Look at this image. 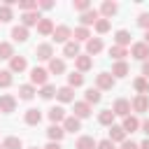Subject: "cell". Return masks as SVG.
I'll return each mask as SVG.
<instances>
[{
	"instance_id": "obj_20",
	"label": "cell",
	"mask_w": 149,
	"mask_h": 149,
	"mask_svg": "<svg viewBox=\"0 0 149 149\" xmlns=\"http://www.w3.org/2000/svg\"><path fill=\"white\" fill-rule=\"evenodd\" d=\"M126 74H128V63L126 61H116L112 65V77L116 79V77H126Z\"/></svg>"
},
{
	"instance_id": "obj_9",
	"label": "cell",
	"mask_w": 149,
	"mask_h": 149,
	"mask_svg": "<svg viewBox=\"0 0 149 149\" xmlns=\"http://www.w3.org/2000/svg\"><path fill=\"white\" fill-rule=\"evenodd\" d=\"M116 9H119V5H116V2H112V0H107V2H102V7H100V16L109 21V16H114V14H116Z\"/></svg>"
},
{
	"instance_id": "obj_43",
	"label": "cell",
	"mask_w": 149,
	"mask_h": 149,
	"mask_svg": "<svg viewBox=\"0 0 149 149\" xmlns=\"http://www.w3.org/2000/svg\"><path fill=\"white\" fill-rule=\"evenodd\" d=\"M72 7H74V9H79V12L84 14L86 9H91V2H88V0H74V2H72Z\"/></svg>"
},
{
	"instance_id": "obj_5",
	"label": "cell",
	"mask_w": 149,
	"mask_h": 149,
	"mask_svg": "<svg viewBox=\"0 0 149 149\" xmlns=\"http://www.w3.org/2000/svg\"><path fill=\"white\" fill-rule=\"evenodd\" d=\"M51 35H54V42H63V44H65L68 37H72V30H70L68 26H58V28H54Z\"/></svg>"
},
{
	"instance_id": "obj_40",
	"label": "cell",
	"mask_w": 149,
	"mask_h": 149,
	"mask_svg": "<svg viewBox=\"0 0 149 149\" xmlns=\"http://www.w3.org/2000/svg\"><path fill=\"white\" fill-rule=\"evenodd\" d=\"M12 84V72L9 70H0V88H7Z\"/></svg>"
},
{
	"instance_id": "obj_33",
	"label": "cell",
	"mask_w": 149,
	"mask_h": 149,
	"mask_svg": "<svg viewBox=\"0 0 149 149\" xmlns=\"http://www.w3.org/2000/svg\"><path fill=\"white\" fill-rule=\"evenodd\" d=\"M88 40H91V35H88V30L84 26L74 28V42H88Z\"/></svg>"
},
{
	"instance_id": "obj_25",
	"label": "cell",
	"mask_w": 149,
	"mask_h": 149,
	"mask_svg": "<svg viewBox=\"0 0 149 149\" xmlns=\"http://www.w3.org/2000/svg\"><path fill=\"white\" fill-rule=\"evenodd\" d=\"M40 121H42V112L40 109H28L26 112V123L28 126H37Z\"/></svg>"
},
{
	"instance_id": "obj_54",
	"label": "cell",
	"mask_w": 149,
	"mask_h": 149,
	"mask_svg": "<svg viewBox=\"0 0 149 149\" xmlns=\"http://www.w3.org/2000/svg\"><path fill=\"white\" fill-rule=\"evenodd\" d=\"M0 149H2V144H0Z\"/></svg>"
},
{
	"instance_id": "obj_47",
	"label": "cell",
	"mask_w": 149,
	"mask_h": 149,
	"mask_svg": "<svg viewBox=\"0 0 149 149\" xmlns=\"http://www.w3.org/2000/svg\"><path fill=\"white\" fill-rule=\"evenodd\" d=\"M121 149H140V147H137L135 142H128V140H123V142H121Z\"/></svg>"
},
{
	"instance_id": "obj_2",
	"label": "cell",
	"mask_w": 149,
	"mask_h": 149,
	"mask_svg": "<svg viewBox=\"0 0 149 149\" xmlns=\"http://www.w3.org/2000/svg\"><path fill=\"white\" fill-rule=\"evenodd\" d=\"M95 84H98V91H107L114 86V77L109 72H100V74H95Z\"/></svg>"
},
{
	"instance_id": "obj_12",
	"label": "cell",
	"mask_w": 149,
	"mask_h": 149,
	"mask_svg": "<svg viewBox=\"0 0 149 149\" xmlns=\"http://www.w3.org/2000/svg\"><path fill=\"white\" fill-rule=\"evenodd\" d=\"M47 135H49V140H51V142H61V140H63V135H65V130H63L58 123H51V126L47 128Z\"/></svg>"
},
{
	"instance_id": "obj_41",
	"label": "cell",
	"mask_w": 149,
	"mask_h": 149,
	"mask_svg": "<svg viewBox=\"0 0 149 149\" xmlns=\"http://www.w3.org/2000/svg\"><path fill=\"white\" fill-rule=\"evenodd\" d=\"M12 7L9 5H0V21H12Z\"/></svg>"
},
{
	"instance_id": "obj_13",
	"label": "cell",
	"mask_w": 149,
	"mask_h": 149,
	"mask_svg": "<svg viewBox=\"0 0 149 149\" xmlns=\"http://www.w3.org/2000/svg\"><path fill=\"white\" fill-rule=\"evenodd\" d=\"M86 51H88V56L100 54V51H102V40H100V37H91V40L86 42Z\"/></svg>"
},
{
	"instance_id": "obj_42",
	"label": "cell",
	"mask_w": 149,
	"mask_h": 149,
	"mask_svg": "<svg viewBox=\"0 0 149 149\" xmlns=\"http://www.w3.org/2000/svg\"><path fill=\"white\" fill-rule=\"evenodd\" d=\"M19 7L23 12H33V9H37V2L35 0H19Z\"/></svg>"
},
{
	"instance_id": "obj_44",
	"label": "cell",
	"mask_w": 149,
	"mask_h": 149,
	"mask_svg": "<svg viewBox=\"0 0 149 149\" xmlns=\"http://www.w3.org/2000/svg\"><path fill=\"white\" fill-rule=\"evenodd\" d=\"M95 30H98V33H107V30H109V21L100 16V19L95 21Z\"/></svg>"
},
{
	"instance_id": "obj_22",
	"label": "cell",
	"mask_w": 149,
	"mask_h": 149,
	"mask_svg": "<svg viewBox=\"0 0 149 149\" xmlns=\"http://www.w3.org/2000/svg\"><path fill=\"white\" fill-rule=\"evenodd\" d=\"M130 107H133L135 112H147V109H149V95H137Z\"/></svg>"
},
{
	"instance_id": "obj_45",
	"label": "cell",
	"mask_w": 149,
	"mask_h": 149,
	"mask_svg": "<svg viewBox=\"0 0 149 149\" xmlns=\"http://www.w3.org/2000/svg\"><path fill=\"white\" fill-rule=\"evenodd\" d=\"M137 26L144 28V30H149V14H147V12H142V14L137 16Z\"/></svg>"
},
{
	"instance_id": "obj_4",
	"label": "cell",
	"mask_w": 149,
	"mask_h": 149,
	"mask_svg": "<svg viewBox=\"0 0 149 149\" xmlns=\"http://www.w3.org/2000/svg\"><path fill=\"white\" fill-rule=\"evenodd\" d=\"M112 112H114V116L119 114V116H128V112H130V102L126 100V98H119L116 102H114V107H112Z\"/></svg>"
},
{
	"instance_id": "obj_53",
	"label": "cell",
	"mask_w": 149,
	"mask_h": 149,
	"mask_svg": "<svg viewBox=\"0 0 149 149\" xmlns=\"http://www.w3.org/2000/svg\"><path fill=\"white\" fill-rule=\"evenodd\" d=\"M144 44H149V30L144 33Z\"/></svg>"
},
{
	"instance_id": "obj_37",
	"label": "cell",
	"mask_w": 149,
	"mask_h": 149,
	"mask_svg": "<svg viewBox=\"0 0 149 149\" xmlns=\"http://www.w3.org/2000/svg\"><path fill=\"white\" fill-rule=\"evenodd\" d=\"M126 54H128V51H126L123 47H116V44H114V47H109V56H112V58H116V61H123V56H126Z\"/></svg>"
},
{
	"instance_id": "obj_18",
	"label": "cell",
	"mask_w": 149,
	"mask_h": 149,
	"mask_svg": "<svg viewBox=\"0 0 149 149\" xmlns=\"http://www.w3.org/2000/svg\"><path fill=\"white\" fill-rule=\"evenodd\" d=\"M37 33H40V35H51V33H54L51 19H44V16H42V19L37 21Z\"/></svg>"
},
{
	"instance_id": "obj_52",
	"label": "cell",
	"mask_w": 149,
	"mask_h": 149,
	"mask_svg": "<svg viewBox=\"0 0 149 149\" xmlns=\"http://www.w3.org/2000/svg\"><path fill=\"white\" fill-rule=\"evenodd\" d=\"M137 147H140V149H149V137H147V140H144L142 144H137Z\"/></svg>"
},
{
	"instance_id": "obj_11",
	"label": "cell",
	"mask_w": 149,
	"mask_h": 149,
	"mask_svg": "<svg viewBox=\"0 0 149 149\" xmlns=\"http://www.w3.org/2000/svg\"><path fill=\"white\" fill-rule=\"evenodd\" d=\"M26 65H28V63H26L23 56H12V58H9V72H23Z\"/></svg>"
},
{
	"instance_id": "obj_50",
	"label": "cell",
	"mask_w": 149,
	"mask_h": 149,
	"mask_svg": "<svg viewBox=\"0 0 149 149\" xmlns=\"http://www.w3.org/2000/svg\"><path fill=\"white\" fill-rule=\"evenodd\" d=\"M140 128H142V130L149 135V119H147V121H142V123H140Z\"/></svg>"
},
{
	"instance_id": "obj_36",
	"label": "cell",
	"mask_w": 149,
	"mask_h": 149,
	"mask_svg": "<svg viewBox=\"0 0 149 149\" xmlns=\"http://www.w3.org/2000/svg\"><path fill=\"white\" fill-rule=\"evenodd\" d=\"M21 147H23V142L19 137H7L2 142V149H21Z\"/></svg>"
},
{
	"instance_id": "obj_19",
	"label": "cell",
	"mask_w": 149,
	"mask_h": 149,
	"mask_svg": "<svg viewBox=\"0 0 149 149\" xmlns=\"http://www.w3.org/2000/svg\"><path fill=\"white\" fill-rule=\"evenodd\" d=\"M74 65H77V72H86V70L93 65V61H91V56H81V54H79V56L74 58Z\"/></svg>"
},
{
	"instance_id": "obj_39",
	"label": "cell",
	"mask_w": 149,
	"mask_h": 149,
	"mask_svg": "<svg viewBox=\"0 0 149 149\" xmlns=\"http://www.w3.org/2000/svg\"><path fill=\"white\" fill-rule=\"evenodd\" d=\"M14 56V49L9 42H0V58H12Z\"/></svg>"
},
{
	"instance_id": "obj_28",
	"label": "cell",
	"mask_w": 149,
	"mask_h": 149,
	"mask_svg": "<svg viewBox=\"0 0 149 149\" xmlns=\"http://www.w3.org/2000/svg\"><path fill=\"white\" fill-rule=\"evenodd\" d=\"M49 119H51V123L65 121V109H63V107H51V109H49Z\"/></svg>"
},
{
	"instance_id": "obj_49",
	"label": "cell",
	"mask_w": 149,
	"mask_h": 149,
	"mask_svg": "<svg viewBox=\"0 0 149 149\" xmlns=\"http://www.w3.org/2000/svg\"><path fill=\"white\" fill-rule=\"evenodd\" d=\"M142 74H144V79H149V61H144V65H142Z\"/></svg>"
},
{
	"instance_id": "obj_21",
	"label": "cell",
	"mask_w": 149,
	"mask_h": 149,
	"mask_svg": "<svg viewBox=\"0 0 149 149\" xmlns=\"http://www.w3.org/2000/svg\"><path fill=\"white\" fill-rule=\"evenodd\" d=\"M133 88L137 91V95H147V93H149V79H144V77H137V79L133 81Z\"/></svg>"
},
{
	"instance_id": "obj_7",
	"label": "cell",
	"mask_w": 149,
	"mask_h": 149,
	"mask_svg": "<svg viewBox=\"0 0 149 149\" xmlns=\"http://www.w3.org/2000/svg\"><path fill=\"white\" fill-rule=\"evenodd\" d=\"M35 56H37L40 61H51V58H54L51 44H40V47H35Z\"/></svg>"
},
{
	"instance_id": "obj_8",
	"label": "cell",
	"mask_w": 149,
	"mask_h": 149,
	"mask_svg": "<svg viewBox=\"0 0 149 149\" xmlns=\"http://www.w3.org/2000/svg\"><path fill=\"white\" fill-rule=\"evenodd\" d=\"M63 130H65V133H77V130H81V121H79L77 116H65Z\"/></svg>"
},
{
	"instance_id": "obj_15",
	"label": "cell",
	"mask_w": 149,
	"mask_h": 149,
	"mask_svg": "<svg viewBox=\"0 0 149 149\" xmlns=\"http://www.w3.org/2000/svg\"><path fill=\"white\" fill-rule=\"evenodd\" d=\"M88 114H91V105H88V102H74V114H72V116H77V119L81 121V119H86Z\"/></svg>"
},
{
	"instance_id": "obj_27",
	"label": "cell",
	"mask_w": 149,
	"mask_h": 149,
	"mask_svg": "<svg viewBox=\"0 0 149 149\" xmlns=\"http://www.w3.org/2000/svg\"><path fill=\"white\" fill-rule=\"evenodd\" d=\"M12 37H14V42H26L28 40V28H23V26L12 28Z\"/></svg>"
},
{
	"instance_id": "obj_46",
	"label": "cell",
	"mask_w": 149,
	"mask_h": 149,
	"mask_svg": "<svg viewBox=\"0 0 149 149\" xmlns=\"http://www.w3.org/2000/svg\"><path fill=\"white\" fill-rule=\"evenodd\" d=\"M95 149H114V142H109V140H100V142L95 144Z\"/></svg>"
},
{
	"instance_id": "obj_17",
	"label": "cell",
	"mask_w": 149,
	"mask_h": 149,
	"mask_svg": "<svg viewBox=\"0 0 149 149\" xmlns=\"http://www.w3.org/2000/svg\"><path fill=\"white\" fill-rule=\"evenodd\" d=\"M14 107H16V100L12 95H0V112L9 114V112H14Z\"/></svg>"
},
{
	"instance_id": "obj_23",
	"label": "cell",
	"mask_w": 149,
	"mask_h": 149,
	"mask_svg": "<svg viewBox=\"0 0 149 149\" xmlns=\"http://www.w3.org/2000/svg\"><path fill=\"white\" fill-rule=\"evenodd\" d=\"M114 40H116V47H123L126 49V44H130V33L128 30H116L114 33Z\"/></svg>"
},
{
	"instance_id": "obj_35",
	"label": "cell",
	"mask_w": 149,
	"mask_h": 149,
	"mask_svg": "<svg viewBox=\"0 0 149 149\" xmlns=\"http://www.w3.org/2000/svg\"><path fill=\"white\" fill-rule=\"evenodd\" d=\"M100 98H102V95H100V91H98V88H88V91H86V100H84V102H88V105L93 102V105H95V102H100Z\"/></svg>"
},
{
	"instance_id": "obj_24",
	"label": "cell",
	"mask_w": 149,
	"mask_h": 149,
	"mask_svg": "<svg viewBox=\"0 0 149 149\" xmlns=\"http://www.w3.org/2000/svg\"><path fill=\"white\" fill-rule=\"evenodd\" d=\"M56 98H58L61 102H70V100L74 98V93H72V88H70V86H61V88L56 91Z\"/></svg>"
},
{
	"instance_id": "obj_26",
	"label": "cell",
	"mask_w": 149,
	"mask_h": 149,
	"mask_svg": "<svg viewBox=\"0 0 149 149\" xmlns=\"http://www.w3.org/2000/svg\"><path fill=\"white\" fill-rule=\"evenodd\" d=\"M121 128H123L126 133H135V130L140 128V121H137L135 116H130V114H128V116L123 119V126H121Z\"/></svg>"
},
{
	"instance_id": "obj_1",
	"label": "cell",
	"mask_w": 149,
	"mask_h": 149,
	"mask_svg": "<svg viewBox=\"0 0 149 149\" xmlns=\"http://www.w3.org/2000/svg\"><path fill=\"white\" fill-rule=\"evenodd\" d=\"M130 54H133V58H137V61H149V44L135 42V44L130 47Z\"/></svg>"
},
{
	"instance_id": "obj_48",
	"label": "cell",
	"mask_w": 149,
	"mask_h": 149,
	"mask_svg": "<svg viewBox=\"0 0 149 149\" xmlns=\"http://www.w3.org/2000/svg\"><path fill=\"white\" fill-rule=\"evenodd\" d=\"M37 7H42V9H51L54 2H51V0H42V2H37Z\"/></svg>"
},
{
	"instance_id": "obj_30",
	"label": "cell",
	"mask_w": 149,
	"mask_h": 149,
	"mask_svg": "<svg viewBox=\"0 0 149 149\" xmlns=\"http://www.w3.org/2000/svg\"><path fill=\"white\" fill-rule=\"evenodd\" d=\"M49 72H54V74L65 72V63H63L61 58H51V61H49Z\"/></svg>"
},
{
	"instance_id": "obj_32",
	"label": "cell",
	"mask_w": 149,
	"mask_h": 149,
	"mask_svg": "<svg viewBox=\"0 0 149 149\" xmlns=\"http://www.w3.org/2000/svg\"><path fill=\"white\" fill-rule=\"evenodd\" d=\"M35 95V88L30 86V84H23V86H19V98L21 100H30Z\"/></svg>"
},
{
	"instance_id": "obj_16",
	"label": "cell",
	"mask_w": 149,
	"mask_h": 149,
	"mask_svg": "<svg viewBox=\"0 0 149 149\" xmlns=\"http://www.w3.org/2000/svg\"><path fill=\"white\" fill-rule=\"evenodd\" d=\"M109 142H123L126 140V130L121 126H109Z\"/></svg>"
},
{
	"instance_id": "obj_55",
	"label": "cell",
	"mask_w": 149,
	"mask_h": 149,
	"mask_svg": "<svg viewBox=\"0 0 149 149\" xmlns=\"http://www.w3.org/2000/svg\"><path fill=\"white\" fill-rule=\"evenodd\" d=\"M33 149H37V147H33Z\"/></svg>"
},
{
	"instance_id": "obj_10",
	"label": "cell",
	"mask_w": 149,
	"mask_h": 149,
	"mask_svg": "<svg viewBox=\"0 0 149 149\" xmlns=\"http://www.w3.org/2000/svg\"><path fill=\"white\" fill-rule=\"evenodd\" d=\"M98 19H100V12H98V9H86V12L81 14V26H84V28H86V26H91V23L95 26V21H98Z\"/></svg>"
},
{
	"instance_id": "obj_34",
	"label": "cell",
	"mask_w": 149,
	"mask_h": 149,
	"mask_svg": "<svg viewBox=\"0 0 149 149\" xmlns=\"http://www.w3.org/2000/svg\"><path fill=\"white\" fill-rule=\"evenodd\" d=\"M84 84V74L81 72H72V74H68V86L72 88V86H81Z\"/></svg>"
},
{
	"instance_id": "obj_29",
	"label": "cell",
	"mask_w": 149,
	"mask_h": 149,
	"mask_svg": "<svg viewBox=\"0 0 149 149\" xmlns=\"http://www.w3.org/2000/svg\"><path fill=\"white\" fill-rule=\"evenodd\" d=\"M98 121H100L102 126H114V112H112V109H102V112L98 114Z\"/></svg>"
},
{
	"instance_id": "obj_51",
	"label": "cell",
	"mask_w": 149,
	"mask_h": 149,
	"mask_svg": "<svg viewBox=\"0 0 149 149\" xmlns=\"http://www.w3.org/2000/svg\"><path fill=\"white\" fill-rule=\"evenodd\" d=\"M44 149H61V144H58V142H49Z\"/></svg>"
},
{
	"instance_id": "obj_38",
	"label": "cell",
	"mask_w": 149,
	"mask_h": 149,
	"mask_svg": "<svg viewBox=\"0 0 149 149\" xmlns=\"http://www.w3.org/2000/svg\"><path fill=\"white\" fill-rule=\"evenodd\" d=\"M40 95H42L44 100H49V98H54V95H56V86H51V84H44V86L40 88Z\"/></svg>"
},
{
	"instance_id": "obj_3",
	"label": "cell",
	"mask_w": 149,
	"mask_h": 149,
	"mask_svg": "<svg viewBox=\"0 0 149 149\" xmlns=\"http://www.w3.org/2000/svg\"><path fill=\"white\" fill-rule=\"evenodd\" d=\"M42 16H40V12L37 9H33V12H23L21 14V26L23 28H30V26H37V21H40Z\"/></svg>"
},
{
	"instance_id": "obj_6",
	"label": "cell",
	"mask_w": 149,
	"mask_h": 149,
	"mask_svg": "<svg viewBox=\"0 0 149 149\" xmlns=\"http://www.w3.org/2000/svg\"><path fill=\"white\" fill-rule=\"evenodd\" d=\"M47 74H49V72H47L44 68H33V70H30V81L44 86V84H47Z\"/></svg>"
},
{
	"instance_id": "obj_14",
	"label": "cell",
	"mask_w": 149,
	"mask_h": 149,
	"mask_svg": "<svg viewBox=\"0 0 149 149\" xmlns=\"http://www.w3.org/2000/svg\"><path fill=\"white\" fill-rule=\"evenodd\" d=\"M63 54H65L68 58H77V56H79V42L68 40V42H65V47H63Z\"/></svg>"
},
{
	"instance_id": "obj_31",
	"label": "cell",
	"mask_w": 149,
	"mask_h": 149,
	"mask_svg": "<svg viewBox=\"0 0 149 149\" xmlns=\"http://www.w3.org/2000/svg\"><path fill=\"white\" fill-rule=\"evenodd\" d=\"M74 149H95V142H93V137L84 135V137H79V140H77Z\"/></svg>"
}]
</instances>
